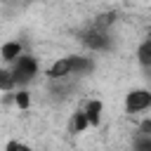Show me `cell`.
Returning a JSON list of instances; mask_svg holds the SVG:
<instances>
[{"label":"cell","instance_id":"cell-1","mask_svg":"<svg viewBox=\"0 0 151 151\" xmlns=\"http://www.w3.org/2000/svg\"><path fill=\"white\" fill-rule=\"evenodd\" d=\"M35 71H38V61L33 57H28V54H21L12 66V76H14L17 83H28L35 76Z\"/></svg>","mask_w":151,"mask_h":151},{"label":"cell","instance_id":"cell-2","mask_svg":"<svg viewBox=\"0 0 151 151\" xmlns=\"http://www.w3.org/2000/svg\"><path fill=\"white\" fill-rule=\"evenodd\" d=\"M151 106V92L149 90H132L125 97V111L127 113H137Z\"/></svg>","mask_w":151,"mask_h":151},{"label":"cell","instance_id":"cell-3","mask_svg":"<svg viewBox=\"0 0 151 151\" xmlns=\"http://www.w3.org/2000/svg\"><path fill=\"white\" fill-rule=\"evenodd\" d=\"M83 42L87 45V47H94V50H106L109 47V35L101 31V28H90V31H85L83 33Z\"/></svg>","mask_w":151,"mask_h":151},{"label":"cell","instance_id":"cell-4","mask_svg":"<svg viewBox=\"0 0 151 151\" xmlns=\"http://www.w3.org/2000/svg\"><path fill=\"white\" fill-rule=\"evenodd\" d=\"M68 73H73L71 57H61V59H57V61L52 64V68H50V78H64V76H68Z\"/></svg>","mask_w":151,"mask_h":151},{"label":"cell","instance_id":"cell-5","mask_svg":"<svg viewBox=\"0 0 151 151\" xmlns=\"http://www.w3.org/2000/svg\"><path fill=\"white\" fill-rule=\"evenodd\" d=\"M0 57H2V61H17L21 57V45L19 42H5L0 50Z\"/></svg>","mask_w":151,"mask_h":151},{"label":"cell","instance_id":"cell-6","mask_svg":"<svg viewBox=\"0 0 151 151\" xmlns=\"http://www.w3.org/2000/svg\"><path fill=\"white\" fill-rule=\"evenodd\" d=\"M99 113H101V101L99 99H90L85 104V116H87L90 125H97L99 123Z\"/></svg>","mask_w":151,"mask_h":151},{"label":"cell","instance_id":"cell-7","mask_svg":"<svg viewBox=\"0 0 151 151\" xmlns=\"http://www.w3.org/2000/svg\"><path fill=\"white\" fill-rule=\"evenodd\" d=\"M71 66H73V73H87L94 68V64L85 57H71Z\"/></svg>","mask_w":151,"mask_h":151},{"label":"cell","instance_id":"cell-8","mask_svg":"<svg viewBox=\"0 0 151 151\" xmlns=\"http://www.w3.org/2000/svg\"><path fill=\"white\" fill-rule=\"evenodd\" d=\"M87 125H90V120H87L85 111H78V113L71 118V125H68V130H71V132H83Z\"/></svg>","mask_w":151,"mask_h":151},{"label":"cell","instance_id":"cell-9","mask_svg":"<svg viewBox=\"0 0 151 151\" xmlns=\"http://www.w3.org/2000/svg\"><path fill=\"white\" fill-rule=\"evenodd\" d=\"M137 59L142 66H151V40H144L137 50Z\"/></svg>","mask_w":151,"mask_h":151},{"label":"cell","instance_id":"cell-10","mask_svg":"<svg viewBox=\"0 0 151 151\" xmlns=\"http://www.w3.org/2000/svg\"><path fill=\"white\" fill-rule=\"evenodd\" d=\"M134 151H151V134H139L134 139Z\"/></svg>","mask_w":151,"mask_h":151},{"label":"cell","instance_id":"cell-11","mask_svg":"<svg viewBox=\"0 0 151 151\" xmlns=\"http://www.w3.org/2000/svg\"><path fill=\"white\" fill-rule=\"evenodd\" d=\"M14 83H17V80H14L12 71H0V87H2V90H12Z\"/></svg>","mask_w":151,"mask_h":151},{"label":"cell","instance_id":"cell-12","mask_svg":"<svg viewBox=\"0 0 151 151\" xmlns=\"http://www.w3.org/2000/svg\"><path fill=\"white\" fill-rule=\"evenodd\" d=\"M14 101H17V106H19V109H28V104H31L28 92H17V94H14Z\"/></svg>","mask_w":151,"mask_h":151},{"label":"cell","instance_id":"cell-13","mask_svg":"<svg viewBox=\"0 0 151 151\" xmlns=\"http://www.w3.org/2000/svg\"><path fill=\"white\" fill-rule=\"evenodd\" d=\"M5 151H31V146H26L24 142H7V146H5Z\"/></svg>","mask_w":151,"mask_h":151},{"label":"cell","instance_id":"cell-14","mask_svg":"<svg viewBox=\"0 0 151 151\" xmlns=\"http://www.w3.org/2000/svg\"><path fill=\"white\" fill-rule=\"evenodd\" d=\"M142 132L144 134H151V120H144L142 123Z\"/></svg>","mask_w":151,"mask_h":151}]
</instances>
